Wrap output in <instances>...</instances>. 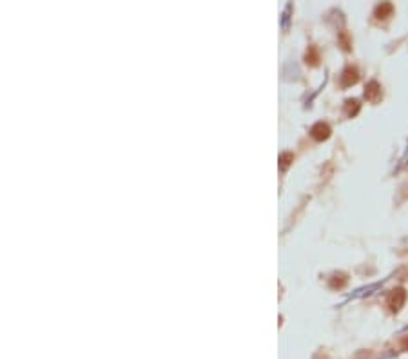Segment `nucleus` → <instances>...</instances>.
<instances>
[{
    "label": "nucleus",
    "instance_id": "nucleus-1",
    "mask_svg": "<svg viewBox=\"0 0 408 359\" xmlns=\"http://www.w3.org/2000/svg\"><path fill=\"white\" fill-rule=\"evenodd\" d=\"M404 301H406V292L403 288H394L386 296V305H388V308L392 312H398L404 305Z\"/></svg>",
    "mask_w": 408,
    "mask_h": 359
},
{
    "label": "nucleus",
    "instance_id": "nucleus-8",
    "mask_svg": "<svg viewBox=\"0 0 408 359\" xmlns=\"http://www.w3.org/2000/svg\"><path fill=\"white\" fill-rule=\"evenodd\" d=\"M306 62L310 64V66H318L320 64V53H318L316 48H310L306 51Z\"/></svg>",
    "mask_w": 408,
    "mask_h": 359
},
{
    "label": "nucleus",
    "instance_id": "nucleus-7",
    "mask_svg": "<svg viewBox=\"0 0 408 359\" xmlns=\"http://www.w3.org/2000/svg\"><path fill=\"white\" fill-rule=\"evenodd\" d=\"M346 283V274H334L330 280V286L332 288H341V286Z\"/></svg>",
    "mask_w": 408,
    "mask_h": 359
},
{
    "label": "nucleus",
    "instance_id": "nucleus-6",
    "mask_svg": "<svg viewBox=\"0 0 408 359\" xmlns=\"http://www.w3.org/2000/svg\"><path fill=\"white\" fill-rule=\"evenodd\" d=\"M345 112L348 114V116H356V114L360 112V102H358V100H346Z\"/></svg>",
    "mask_w": 408,
    "mask_h": 359
},
{
    "label": "nucleus",
    "instance_id": "nucleus-3",
    "mask_svg": "<svg viewBox=\"0 0 408 359\" xmlns=\"http://www.w3.org/2000/svg\"><path fill=\"white\" fill-rule=\"evenodd\" d=\"M364 98H366L368 102H379V98H381V86H379L376 80L366 84V88H364Z\"/></svg>",
    "mask_w": 408,
    "mask_h": 359
},
{
    "label": "nucleus",
    "instance_id": "nucleus-9",
    "mask_svg": "<svg viewBox=\"0 0 408 359\" xmlns=\"http://www.w3.org/2000/svg\"><path fill=\"white\" fill-rule=\"evenodd\" d=\"M294 160V156L290 154V152H283L282 156H280V162H282V169H287L288 164Z\"/></svg>",
    "mask_w": 408,
    "mask_h": 359
},
{
    "label": "nucleus",
    "instance_id": "nucleus-5",
    "mask_svg": "<svg viewBox=\"0 0 408 359\" xmlns=\"http://www.w3.org/2000/svg\"><path fill=\"white\" fill-rule=\"evenodd\" d=\"M394 11V6L388 4V2H383V4H379L378 8H376V16L378 18H388L390 15H392Z\"/></svg>",
    "mask_w": 408,
    "mask_h": 359
},
{
    "label": "nucleus",
    "instance_id": "nucleus-10",
    "mask_svg": "<svg viewBox=\"0 0 408 359\" xmlns=\"http://www.w3.org/2000/svg\"><path fill=\"white\" fill-rule=\"evenodd\" d=\"M403 348L408 350V338H404V340H403Z\"/></svg>",
    "mask_w": 408,
    "mask_h": 359
},
{
    "label": "nucleus",
    "instance_id": "nucleus-4",
    "mask_svg": "<svg viewBox=\"0 0 408 359\" xmlns=\"http://www.w3.org/2000/svg\"><path fill=\"white\" fill-rule=\"evenodd\" d=\"M358 80H360V71H358L356 68H346L345 71H343V76H341V84H343L345 88H348V86H354Z\"/></svg>",
    "mask_w": 408,
    "mask_h": 359
},
{
    "label": "nucleus",
    "instance_id": "nucleus-2",
    "mask_svg": "<svg viewBox=\"0 0 408 359\" xmlns=\"http://www.w3.org/2000/svg\"><path fill=\"white\" fill-rule=\"evenodd\" d=\"M310 134H312V138H314V140L323 142V140H326V138L330 136V127L326 126V124H323V122H318L316 126L310 129Z\"/></svg>",
    "mask_w": 408,
    "mask_h": 359
}]
</instances>
